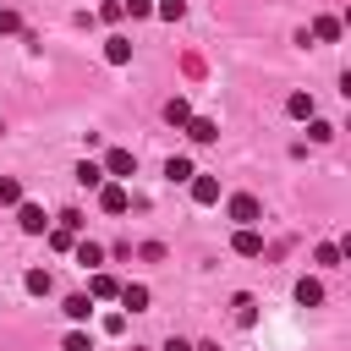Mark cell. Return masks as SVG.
<instances>
[{"mask_svg": "<svg viewBox=\"0 0 351 351\" xmlns=\"http://www.w3.org/2000/svg\"><path fill=\"white\" fill-rule=\"evenodd\" d=\"M104 176H115V181H121V176H137V154H132V148H110V154H104Z\"/></svg>", "mask_w": 351, "mask_h": 351, "instance_id": "1", "label": "cell"}, {"mask_svg": "<svg viewBox=\"0 0 351 351\" xmlns=\"http://www.w3.org/2000/svg\"><path fill=\"white\" fill-rule=\"evenodd\" d=\"M99 208H104V214H126V208H132L126 186H121V181H104V186H99Z\"/></svg>", "mask_w": 351, "mask_h": 351, "instance_id": "2", "label": "cell"}, {"mask_svg": "<svg viewBox=\"0 0 351 351\" xmlns=\"http://www.w3.org/2000/svg\"><path fill=\"white\" fill-rule=\"evenodd\" d=\"M16 225H22L27 236H44V230H49V219H44L38 203H16Z\"/></svg>", "mask_w": 351, "mask_h": 351, "instance_id": "3", "label": "cell"}, {"mask_svg": "<svg viewBox=\"0 0 351 351\" xmlns=\"http://www.w3.org/2000/svg\"><path fill=\"white\" fill-rule=\"evenodd\" d=\"M258 214H263V208H258V197H247V192H241V197H230V219H236V225H258Z\"/></svg>", "mask_w": 351, "mask_h": 351, "instance_id": "4", "label": "cell"}, {"mask_svg": "<svg viewBox=\"0 0 351 351\" xmlns=\"http://www.w3.org/2000/svg\"><path fill=\"white\" fill-rule=\"evenodd\" d=\"M115 291H121V280H115V274H104V269H93V280H88V296H93V302H110Z\"/></svg>", "mask_w": 351, "mask_h": 351, "instance_id": "5", "label": "cell"}, {"mask_svg": "<svg viewBox=\"0 0 351 351\" xmlns=\"http://www.w3.org/2000/svg\"><path fill=\"white\" fill-rule=\"evenodd\" d=\"M186 137H192V143H214V137H219V121H208V115H192V121H186Z\"/></svg>", "mask_w": 351, "mask_h": 351, "instance_id": "6", "label": "cell"}, {"mask_svg": "<svg viewBox=\"0 0 351 351\" xmlns=\"http://www.w3.org/2000/svg\"><path fill=\"white\" fill-rule=\"evenodd\" d=\"M192 203H219V176H192Z\"/></svg>", "mask_w": 351, "mask_h": 351, "instance_id": "7", "label": "cell"}, {"mask_svg": "<svg viewBox=\"0 0 351 351\" xmlns=\"http://www.w3.org/2000/svg\"><path fill=\"white\" fill-rule=\"evenodd\" d=\"M230 247H236V252H241V258H258V252H263V236H258V230H252V225H241V230H236V241H230Z\"/></svg>", "mask_w": 351, "mask_h": 351, "instance_id": "8", "label": "cell"}, {"mask_svg": "<svg viewBox=\"0 0 351 351\" xmlns=\"http://www.w3.org/2000/svg\"><path fill=\"white\" fill-rule=\"evenodd\" d=\"M115 296H121V307H132V313H143V307H148V285H137V280H126Z\"/></svg>", "mask_w": 351, "mask_h": 351, "instance_id": "9", "label": "cell"}, {"mask_svg": "<svg viewBox=\"0 0 351 351\" xmlns=\"http://www.w3.org/2000/svg\"><path fill=\"white\" fill-rule=\"evenodd\" d=\"M104 60H110V66H126V60H132V38H121V33L104 38Z\"/></svg>", "mask_w": 351, "mask_h": 351, "instance_id": "10", "label": "cell"}, {"mask_svg": "<svg viewBox=\"0 0 351 351\" xmlns=\"http://www.w3.org/2000/svg\"><path fill=\"white\" fill-rule=\"evenodd\" d=\"M71 252H77L82 269H99V263H104V247H99V241H71Z\"/></svg>", "mask_w": 351, "mask_h": 351, "instance_id": "11", "label": "cell"}, {"mask_svg": "<svg viewBox=\"0 0 351 351\" xmlns=\"http://www.w3.org/2000/svg\"><path fill=\"white\" fill-rule=\"evenodd\" d=\"M165 176H170V181H192L197 170H192V159H186V154H170V159H165Z\"/></svg>", "mask_w": 351, "mask_h": 351, "instance_id": "12", "label": "cell"}, {"mask_svg": "<svg viewBox=\"0 0 351 351\" xmlns=\"http://www.w3.org/2000/svg\"><path fill=\"white\" fill-rule=\"evenodd\" d=\"M88 313H93V296H88V291H77V296H66V318H71V324H82Z\"/></svg>", "mask_w": 351, "mask_h": 351, "instance_id": "13", "label": "cell"}, {"mask_svg": "<svg viewBox=\"0 0 351 351\" xmlns=\"http://www.w3.org/2000/svg\"><path fill=\"white\" fill-rule=\"evenodd\" d=\"M285 110H291L296 121H313V110H318V104H313V93H291V99H285Z\"/></svg>", "mask_w": 351, "mask_h": 351, "instance_id": "14", "label": "cell"}, {"mask_svg": "<svg viewBox=\"0 0 351 351\" xmlns=\"http://www.w3.org/2000/svg\"><path fill=\"white\" fill-rule=\"evenodd\" d=\"M165 121H170V126H186V121H192V104H186V99L176 93V99L165 104Z\"/></svg>", "mask_w": 351, "mask_h": 351, "instance_id": "15", "label": "cell"}, {"mask_svg": "<svg viewBox=\"0 0 351 351\" xmlns=\"http://www.w3.org/2000/svg\"><path fill=\"white\" fill-rule=\"evenodd\" d=\"M77 181H82V186H104L110 176H104V165H93V159H82V165H77Z\"/></svg>", "mask_w": 351, "mask_h": 351, "instance_id": "16", "label": "cell"}, {"mask_svg": "<svg viewBox=\"0 0 351 351\" xmlns=\"http://www.w3.org/2000/svg\"><path fill=\"white\" fill-rule=\"evenodd\" d=\"M296 302H302V307H318V302H324V285H318V280H296Z\"/></svg>", "mask_w": 351, "mask_h": 351, "instance_id": "17", "label": "cell"}, {"mask_svg": "<svg viewBox=\"0 0 351 351\" xmlns=\"http://www.w3.org/2000/svg\"><path fill=\"white\" fill-rule=\"evenodd\" d=\"M313 38H318V44H335V38H340V22H335V16H318V22H313Z\"/></svg>", "mask_w": 351, "mask_h": 351, "instance_id": "18", "label": "cell"}, {"mask_svg": "<svg viewBox=\"0 0 351 351\" xmlns=\"http://www.w3.org/2000/svg\"><path fill=\"white\" fill-rule=\"evenodd\" d=\"M22 285H27L33 296H49V285H55V280H49V269H27V280H22Z\"/></svg>", "mask_w": 351, "mask_h": 351, "instance_id": "19", "label": "cell"}, {"mask_svg": "<svg viewBox=\"0 0 351 351\" xmlns=\"http://www.w3.org/2000/svg\"><path fill=\"white\" fill-rule=\"evenodd\" d=\"M236 324H241V329L258 324V302H252V296H236Z\"/></svg>", "mask_w": 351, "mask_h": 351, "instance_id": "20", "label": "cell"}, {"mask_svg": "<svg viewBox=\"0 0 351 351\" xmlns=\"http://www.w3.org/2000/svg\"><path fill=\"white\" fill-rule=\"evenodd\" d=\"M71 241H77V230H66V225H49V247H55V252H71Z\"/></svg>", "mask_w": 351, "mask_h": 351, "instance_id": "21", "label": "cell"}, {"mask_svg": "<svg viewBox=\"0 0 351 351\" xmlns=\"http://www.w3.org/2000/svg\"><path fill=\"white\" fill-rule=\"evenodd\" d=\"M313 258H318V263H324V269H335V263H340V258H346V252H340V247H335V241H318V252H313Z\"/></svg>", "mask_w": 351, "mask_h": 351, "instance_id": "22", "label": "cell"}, {"mask_svg": "<svg viewBox=\"0 0 351 351\" xmlns=\"http://www.w3.org/2000/svg\"><path fill=\"white\" fill-rule=\"evenodd\" d=\"M154 11H159V16H165V22H181V16H186V0H159V5H154Z\"/></svg>", "mask_w": 351, "mask_h": 351, "instance_id": "23", "label": "cell"}, {"mask_svg": "<svg viewBox=\"0 0 351 351\" xmlns=\"http://www.w3.org/2000/svg\"><path fill=\"white\" fill-rule=\"evenodd\" d=\"M0 203H22V181L16 176H0Z\"/></svg>", "mask_w": 351, "mask_h": 351, "instance_id": "24", "label": "cell"}, {"mask_svg": "<svg viewBox=\"0 0 351 351\" xmlns=\"http://www.w3.org/2000/svg\"><path fill=\"white\" fill-rule=\"evenodd\" d=\"M121 16H126V0H104L99 5V22H121Z\"/></svg>", "mask_w": 351, "mask_h": 351, "instance_id": "25", "label": "cell"}, {"mask_svg": "<svg viewBox=\"0 0 351 351\" xmlns=\"http://www.w3.org/2000/svg\"><path fill=\"white\" fill-rule=\"evenodd\" d=\"M307 137H313V143H329V137H335V126H329V121H318V115H313V121H307Z\"/></svg>", "mask_w": 351, "mask_h": 351, "instance_id": "26", "label": "cell"}, {"mask_svg": "<svg viewBox=\"0 0 351 351\" xmlns=\"http://www.w3.org/2000/svg\"><path fill=\"white\" fill-rule=\"evenodd\" d=\"M60 351H93V340H88V335H82V329H71V335H66V346H60Z\"/></svg>", "mask_w": 351, "mask_h": 351, "instance_id": "27", "label": "cell"}, {"mask_svg": "<svg viewBox=\"0 0 351 351\" xmlns=\"http://www.w3.org/2000/svg\"><path fill=\"white\" fill-rule=\"evenodd\" d=\"M16 27H22V16H16V11H5V5H0V33H16Z\"/></svg>", "mask_w": 351, "mask_h": 351, "instance_id": "28", "label": "cell"}, {"mask_svg": "<svg viewBox=\"0 0 351 351\" xmlns=\"http://www.w3.org/2000/svg\"><path fill=\"white\" fill-rule=\"evenodd\" d=\"M126 11L132 16H154V0H126Z\"/></svg>", "mask_w": 351, "mask_h": 351, "instance_id": "29", "label": "cell"}, {"mask_svg": "<svg viewBox=\"0 0 351 351\" xmlns=\"http://www.w3.org/2000/svg\"><path fill=\"white\" fill-rule=\"evenodd\" d=\"M165 351H192V346H186L181 335H170V340H165Z\"/></svg>", "mask_w": 351, "mask_h": 351, "instance_id": "30", "label": "cell"}, {"mask_svg": "<svg viewBox=\"0 0 351 351\" xmlns=\"http://www.w3.org/2000/svg\"><path fill=\"white\" fill-rule=\"evenodd\" d=\"M192 351H219V346H214V340H203V346H192Z\"/></svg>", "mask_w": 351, "mask_h": 351, "instance_id": "31", "label": "cell"}]
</instances>
